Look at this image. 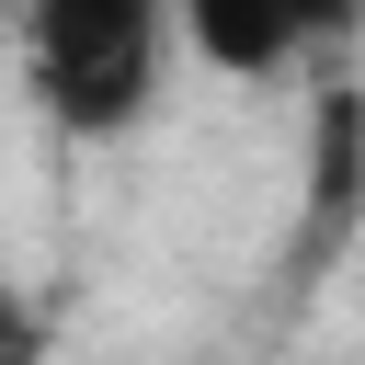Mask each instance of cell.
Masks as SVG:
<instances>
[{
    "mask_svg": "<svg viewBox=\"0 0 365 365\" xmlns=\"http://www.w3.org/2000/svg\"><path fill=\"white\" fill-rule=\"evenodd\" d=\"M171 0H23V80L57 137H125L171 68Z\"/></svg>",
    "mask_w": 365,
    "mask_h": 365,
    "instance_id": "6da1fadb",
    "label": "cell"
},
{
    "mask_svg": "<svg viewBox=\"0 0 365 365\" xmlns=\"http://www.w3.org/2000/svg\"><path fill=\"white\" fill-rule=\"evenodd\" d=\"M365 228V91L331 68L319 125H308V205H297V274H331L342 240Z\"/></svg>",
    "mask_w": 365,
    "mask_h": 365,
    "instance_id": "7a4b0ae2",
    "label": "cell"
},
{
    "mask_svg": "<svg viewBox=\"0 0 365 365\" xmlns=\"http://www.w3.org/2000/svg\"><path fill=\"white\" fill-rule=\"evenodd\" d=\"M171 23L194 46V68H217V80H285L297 57H319L308 0H171Z\"/></svg>",
    "mask_w": 365,
    "mask_h": 365,
    "instance_id": "3957f363",
    "label": "cell"
},
{
    "mask_svg": "<svg viewBox=\"0 0 365 365\" xmlns=\"http://www.w3.org/2000/svg\"><path fill=\"white\" fill-rule=\"evenodd\" d=\"M46 342H57V319L23 285H0V365H46Z\"/></svg>",
    "mask_w": 365,
    "mask_h": 365,
    "instance_id": "277c9868",
    "label": "cell"
},
{
    "mask_svg": "<svg viewBox=\"0 0 365 365\" xmlns=\"http://www.w3.org/2000/svg\"><path fill=\"white\" fill-rule=\"evenodd\" d=\"M308 23H319V57H331L342 34H365V0H308Z\"/></svg>",
    "mask_w": 365,
    "mask_h": 365,
    "instance_id": "5b68a950",
    "label": "cell"
}]
</instances>
